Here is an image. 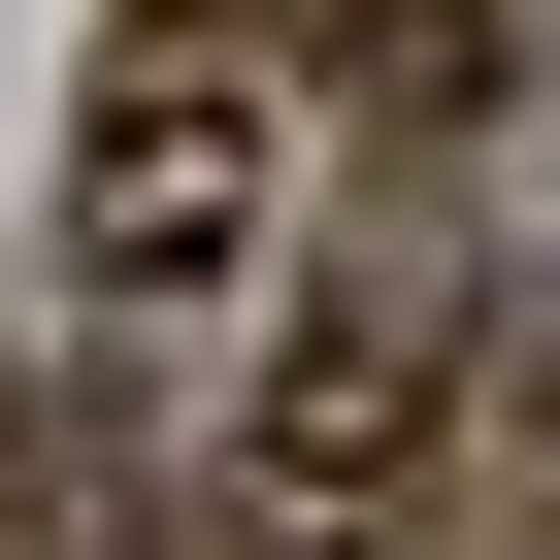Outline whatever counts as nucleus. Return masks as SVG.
<instances>
[{
    "label": "nucleus",
    "mask_w": 560,
    "mask_h": 560,
    "mask_svg": "<svg viewBox=\"0 0 560 560\" xmlns=\"http://www.w3.org/2000/svg\"><path fill=\"white\" fill-rule=\"evenodd\" d=\"M429 494H560V298H527V231H494V198L396 165V198L330 231V298L264 330L198 560H363V527H429Z\"/></svg>",
    "instance_id": "obj_1"
},
{
    "label": "nucleus",
    "mask_w": 560,
    "mask_h": 560,
    "mask_svg": "<svg viewBox=\"0 0 560 560\" xmlns=\"http://www.w3.org/2000/svg\"><path fill=\"white\" fill-rule=\"evenodd\" d=\"M264 198H298V100H264L198 0H132V34H100V100H67V298H100V330L264 298Z\"/></svg>",
    "instance_id": "obj_2"
},
{
    "label": "nucleus",
    "mask_w": 560,
    "mask_h": 560,
    "mask_svg": "<svg viewBox=\"0 0 560 560\" xmlns=\"http://www.w3.org/2000/svg\"><path fill=\"white\" fill-rule=\"evenodd\" d=\"M198 34H231L264 100H330V132H396V165H462V132H494V67H527L494 0H198Z\"/></svg>",
    "instance_id": "obj_3"
},
{
    "label": "nucleus",
    "mask_w": 560,
    "mask_h": 560,
    "mask_svg": "<svg viewBox=\"0 0 560 560\" xmlns=\"http://www.w3.org/2000/svg\"><path fill=\"white\" fill-rule=\"evenodd\" d=\"M0 560H100V396L0 363Z\"/></svg>",
    "instance_id": "obj_4"
}]
</instances>
